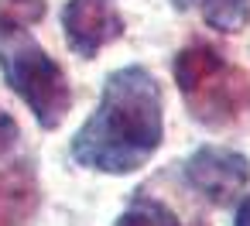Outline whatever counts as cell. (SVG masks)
<instances>
[{
    "label": "cell",
    "mask_w": 250,
    "mask_h": 226,
    "mask_svg": "<svg viewBox=\"0 0 250 226\" xmlns=\"http://www.w3.org/2000/svg\"><path fill=\"white\" fill-rule=\"evenodd\" d=\"M161 86L141 65H124L106 76L93 117L72 137V158L83 168L130 175L161 147Z\"/></svg>",
    "instance_id": "6da1fadb"
},
{
    "label": "cell",
    "mask_w": 250,
    "mask_h": 226,
    "mask_svg": "<svg viewBox=\"0 0 250 226\" xmlns=\"http://www.w3.org/2000/svg\"><path fill=\"white\" fill-rule=\"evenodd\" d=\"M0 72L45 130L65 120L72 106L69 79L62 65L35 41L24 21L11 11H0Z\"/></svg>",
    "instance_id": "7a4b0ae2"
},
{
    "label": "cell",
    "mask_w": 250,
    "mask_h": 226,
    "mask_svg": "<svg viewBox=\"0 0 250 226\" xmlns=\"http://www.w3.org/2000/svg\"><path fill=\"white\" fill-rule=\"evenodd\" d=\"M175 82L188 113L206 127L233 123L250 106V82L212 45L192 41L175 55Z\"/></svg>",
    "instance_id": "3957f363"
},
{
    "label": "cell",
    "mask_w": 250,
    "mask_h": 226,
    "mask_svg": "<svg viewBox=\"0 0 250 226\" xmlns=\"http://www.w3.org/2000/svg\"><path fill=\"white\" fill-rule=\"evenodd\" d=\"M185 182L212 205H229L250 185V161L229 147H199L182 164Z\"/></svg>",
    "instance_id": "277c9868"
},
{
    "label": "cell",
    "mask_w": 250,
    "mask_h": 226,
    "mask_svg": "<svg viewBox=\"0 0 250 226\" xmlns=\"http://www.w3.org/2000/svg\"><path fill=\"white\" fill-rule=\"evenodd\" d=\"M62 28H65L69 48L83 59H93L103 45L120 38L124 18L106 0H69L62 7Z\"/></svg>",
    "instance_id": "5b68a950"
},
{
    "label": "cell",
    "mask_w": 250,
    "mask_h": 226,
    "mask_svg": "<svg viewBox=\"0 0 250 226\" xmlns=\"http://www.w3.org/2000/svg\"><path fill=\"white\" fill-rule=\"evenodd\" d=\"M38 205V182L28 161L0 168V226H24Z\"/></svg>",
    "instance_id": "8992f818"
},
{
    "label": "cell",
    "mask_w": 250,
    "mask_h": 226,
    "mask_svg": "<svg viewBox=\"0 0 250 226\" xmlns=\"http://www.w3.org/2000/svg\"><path fill=\"white\" fill-rule=\"evenodd\" d=\"M175 4L182 11L195 7L209 28L226 31V35H236L250 24V0H175Z\"/></svg>",
    "instance_id": "52a82bcc"
},
{
    "label": "cell",
    "mask_w": 250,
    "mask_h": 226,
    "mask_svg": "<svg viewBox=\"0 0 250 226\" xmlns=\"http://www.w3.org/2000/svg\"><path fill=\"white\" fill-rule=\"evenodd\" d=\"M113 226H185L165 202H158L154 195H137Z\"/></svg>",
    "instance_id": "ba28073f"
},
{
    "label": "cell",
    "mask_w": 250,
    "mask_h": 226,
    "mask_svg": "<svg viewBox=\"0 0 250 226\" xmlns=\"http://www.w3.org/2000/svg\"><path fill=\"white\" fill-rule=\"evenodd\" d=\"M4 11H11L14 18H21V21H38L42 14H45V0H7V7Z\"/></svg>",
    "instance_id": "9c48e42d"
},
{
    "label": "cell",
    "mask_w": 250,
    "mask_h": 226,
    "mask_svg": "<svg viewBox=\"0 0 250 226\" xmlns=\"http://www.w3.org/2000/svg\"><path fill=\"white\" fill-rule=\"evenodd\" d=\"M14 141H18V123H14V117H11V113L0 110V154L11 151V144H14Z\"/></svg>",
    "instance_id": "30bf717a"
},
{
    "label": "cell",
    "mask_w": 250,
    "mask_h": 226,
    "mask_svg": "<svg viewBox=\"0 0 250 226\" xmlns=\"http://www.w3.org/2000/svg\"><path fill=\"white\" fill-rule=\"evenodd\" d=\"M233 226H250V195H243V199H240V205H236V219H233Z\"/></svg>",
    "instance_id": "8fae6325"
}]
</instances>
